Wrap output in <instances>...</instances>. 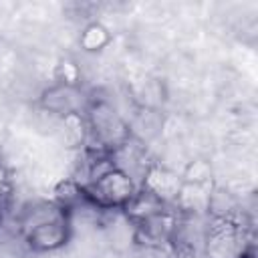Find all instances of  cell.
Segmentation results:
<instances>
[{"instance_id":"1","label":"cell","mask_w":258,"mask_h":258,"mask_svg":"<svg viewBox=\"0 0 258 258\" xmlns=\"http://www.w3.org/2000/svg\"><path fill=\"white\" fill-rule=\"evenodd\" d=\"M83 115L87 123V149L113 153L131 139L129 125L107 101L89 103Z\"/></svg>"},{"instance_id":"2","label":"cell","mask_w":258,"mask_h":258,"mask_svg":"<svg viewBox=\"0 0 258 258\" xmlns=\"http://www.w3.org/2000/svg\"><path fill=\"white\" fill-rule=\"evenodd\" d=\"M139 191V183L127 171L113 165L99 177L83 185V196L101 210H125Z\"/></svg>"},{"instance_id":"3","label":"cell","mask_w":258,"mask_h":258,"mask_svg":"<svg viewBox=\"0 0 258 258\" xmlns=\"http://www.w3.org/2000/svg\"><path fill=\"white\" fill-rule=\"evenodd\" d=\"M20 236L34 252H54L71 240V216L44 222Z\"/></svg>"},{"instance_id":"4","label":"cell","mask_w":258,"mask_h":258,"mask_svg":"<svg viewBox=\"0 0 258 258\" xmlns=\"http://www.w3.org/2000/svg\"><path fill=\"white\" fill-rule=\"evenodd\" d=\"M40 103L48 113H54L60 117L81 115L89 107V103H85L83 99L81 89H77V85H64V83H56L48 87L42 93Z\"/></svg>"},{"instance_id":"5","label":"cell","mask_w":258,"mask_h":258,"mask_svg":"<svg viewBox=\"0 0 258 258\" xmlns=\"http://www.w3.org/2000/svg\"><path fill=\"white\" fill-rule=\"evenodd\" d=\"M181 183L183 181L173 171H169L165 167H159V165H149L145 169V173H143V183L139 187H143L145 191L155 196L165 206H171L177 200Z\"/></svg>"},{"instance_id":"6","label":"cell","mask_w":258,"mask_h":258,"mask_svg":"<svg viewBox=\"0 0 258 258\" xmlns=\"http://www.w3.org/2000/svg\"><path fill=\"white\" fill-rule=\"evenodd\" d=\"M111 40V32L107 26H103L101 22H89L81 36H79V44L85 52H97V50H103Z\"/></svg>"},{"instance_id":"7","label":"cell","mask_w":258,"mask_h":258,"mask_svg":"<svg viewBox=\"0 0 258 258\" xmlns=\"http://www.w3.org/2000/svg\"><path fill=\"white\" fill-rule=\"evenodd\" d=\"M10 191V177H8V171L4 169V165L0 163V204H2V198H6Z\"/></svg>"},{"instance_id":"8","label":"cell","mask_w":258,"mask_h":258,"mask_svg":"<svg viewBox=\"0 0 258 258\" xmlns=\"http://www.w3.org/2000/svg\"><path fill=\"white\" fill-rule=\"evenodd\" d=\"M2 220H4V212H2V204H0V226H2Z\"/></svg>"}]
</instances>
